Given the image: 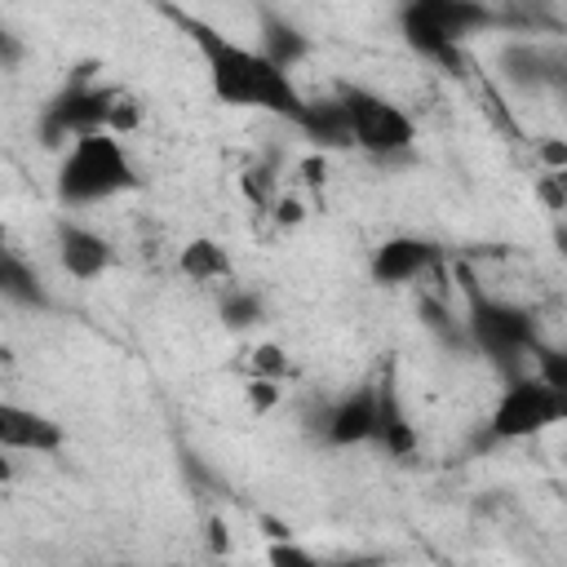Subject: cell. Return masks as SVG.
<instances>
[{"label":"cell","instance_id":"cell-1","mask_svg":"<svg viewBox=\"0 0 567 567\" xmlns=\"http://www.w3.org/2000/svg\"><path fill=\"white\" fill-rule=\"evenodd\" d=\"M195 49L204 58V75H208V93L230 106V111H261V115H284L288 124H297V115L306 111V93L297 84V75L275 62L261 44H244L226 31H213L204 22H190Z\"/></svg>","mask_w":567,"mask_h":567},{"label":"cell","instance_id":"cell-2","mask_svg":"<svg viewBox=\"0 0 567 567\" xmlns=\"http://www.w3.org/2000/svg\"><path fill=\"white\" fill-rule=\"evenodd\" d=\"M137 186H142L137 164L115 128H93L62 146V159L53 173V195L62 208L111 204L120 195H133Z\"/></svg>","mask_w":567,"mask_h":567},{"label":"cell","instance_id":"cell-3","mask_svg":"<svg viewBox=\"0 0 567 567\" xmlns=\"http://www.w3.org/2000/svg\"><path fill=\"white\" fill-rule=\"evenodd\" d=\"M563 421H567V394L554 390L536 368H523V372H509V381L501 385L487 412V434L496 443H523Z\"/></svg>","mask_w":567,"mask_h":567},{"label":"cell","instance_id":"cell-4","mask_svg":"<svg viewBox=\"0 0 567 567\" xmlns=\"http://www.w3.org/2000/svg\"><path fill=\"white\" fill-rule=\"evenodd\" d=\"M337 97L346 106L354 151H363L372 159L412 155V146H416V120L394 97H385V93H377L368 84H341Z\"/></svg>","mask_w":567,"mask_h":567},{"label":"cell","instance_id":"cell-5","mask_svg":"<svg viewBox=\"0 0 567 567\" xmlns=\"http://www.w3.org/2000/svg\"><path fill=\"white\" fill-rule=\"evenodd\" d=\"M465 332L487 359H501V363H514V359L532 363V354L540 346L532 310L474 288V279H470V301H465Z\"/></svg>","mask_w":567,"mask_h":567},{"label":"cell","instance_id":"cell-6","mask_svg":"<svg viewBox=\"0 0 567 567\" xmlns=\"http://www.w3.org/2000/svg\"><path fill=\"white\" fill-rule=\"evenodd\" d=\"M115 89L106 84H93V80H75L66 84L40 115V133H44V146H66L75 142L80 133H93V128H111V111H115Z\"/></svg>","mask_w":567,"mask_h":567},{"label":"cell","instance_id":"cell-7","mask_svg":"<svg viewBox=\"0 0 567 567\" xmlns=\"http://www.w3.org/2000/svg\"><path fill=\"white\" fill-rule=\"evenodd\" d=\"M496 80L518 97L558 93V44H545L536 35H509L496 49Z\"/></svg>","mask_w":567,"mask_h":567},{"label":"cell","instance_id":"cell-8","mask_svg":"<svg viewBox=\"0 0 567 567\" xmlns=\"http://www.w3.org/2000/svg\"><path fill=\"white\" fill-rule=\"evenodd\" d=\"M53 257H58V266H62L66 279L93 284V279H102L115 266V244L102 230H93L89 221L58 217L53 221Z\"/></svg>","mask_w":567,"mask_h":567},{"label":"cell","instance_id":"cell-9","mask_svg":"<svg viewBox=\"0 0 567 567\" xmlns=\"http://www.w3.org/2000/svg\"><path fill=\"white\" fill-rule=\"evenodd\" d=\"M0 447L4 456H58L66 447V425L40 408H27V403H13L4 399L0 403Z\"/></svg>","mask_w":567,"mask_h":567},{"label":"cell","instance_id":"cell-10","mask_svg":"<svg viewBox=\"0 0 567 567\" xmlns=\"http://www.w3.org/2000/svg\"><path fill=\"white\" fill-rule=\"evenodd\" d=\"M434 261H439V248H434L430 239H421V235H390V239H381V244L372 248L368 275H372V284H381V288H408V284H416L421 275H430Z\"/></svg>","mask_w":567,"mask_h":567},{"label":"cell","instance_id":"cell-11","mask_svg":"<svg viewBox=\"0 0 567 567\" xmlns=\"http://www.w3.org/2000/svg\"><path fill=\"white\" fill-rule=\"evenodd\" d=\"M399 40L421 58V62H430V66H439V71H447V75H461V66H465V44L456 40V35H447L434 18H425L416 4H408L403 0V9H399Z\"/></svg>","mask_w":567,"mask_h":567},{"label":"cell","instance_id":"cell-12","mask_svg":"<svg viewBox=\"0 0 567 567\" xmlns=\"http://www.w3.org/2000/svg\"><path fill=\"white\" fill-rule=\"evenodd\" d=\"M323 439L332 447H359L377 439V385L346 390L328 412H323Z\"/></svg>","mask_w":567,"mask_h":567},{"label":"cell","instance_id":"cell-13","mask_svg":"<svg viewBox=\"0 0 567 567\" xmlns=\"http://www.w3.org/2000/svg\"><path fill=\"white\" fill-rule=\"evenodd\" d=\"M177 275H182L186 284H204V288L230 284L235 257H230V248H226L221 239H213V235H190V239L177 248Z\"/></svg>","mask_w":567,"mask_h":567},{"label":"cell","instance_id":"cell-14","mask_svg":"<svg viewBox=\"0 0 567 567\" xmlns=\"http://www.w3.org/2000/svg\"><path fill=\"white\" fill-rule=\"evenodd\" d=\"M408 4H416L425 18H434V22H439L447 35H456L461 44L496 27V9L483 4V0H408Z\"/></svg>","mask_w":567,"mask_h":567},{"label":"cell","instance_id":"cell-15","mask_svg":"<svg viewBox=\"0 0 567 567\" xmlns=\"http://www.w3.org/2000/svg\"><path fill=\"white\" fill-rule=\"evenodd\" d=\"M297 128L310 137V146H315V151H346V146H354L341 97H319V102L310 97V102H306V111L297 115Z\"/></svg>","mask_w":567,"mask_h":567},{"label":"cell","instance_id":"cell-16","mask_svg":"<svg viewBox=\"0 0 567 567\" xmlns=\"http://www.w3.org/2000/svg\"><path fill=\"white\" fill-rule=\"evenodd\" d=\"M372 443H381L390 456H412L416 452V430L403 412V399H399L394 381L377 385V439Z\"/></svg>","mask_w":567,"mask_h":567},{"label":"cell","instance_id":"cell-17","mask_svg":"<svg viewBox=\"0 0 567 567\" xmlns=\"http://www.w3.org/2000/svg\"><path fill=\"white\" fill-rule=\"evenodd\" d=\"M261 49L275 58V62H284L288 71L310 53V40L288 22V18H275V13H266L261 18Z\"/></svg>","mask_w":567,"mask_h":567},{"label":"cell","instance_id":"cell-18","mask_svg":"<svg viewBox=\"0 0 567 567\" xmlns=\"http://www.w3.org/2000/svg\"><path fill=\"white\" fill-rule=\"evenodd\" d=\"M0 292H4L13 306H44V288H40L35 266H27L13 248L0 257Z\"/></svg>","mask_w":567,"mask_h":567},{"label":"cell","instance_id":"cell-19","mask_svg":"<svg viewBox=\"0 0 567 567\" xmlns=\"http://www.w3.org/2000/svg\"><path fill=\"white\" fill-rule=\"evenodd\" d=\"M217 310H221V323H226L230 332H248V328H257V323L266 319V306H261V297H257V292H248V288H235V292H226Z\"/></svg>","mask_w":567,"mask_h":567},{"label":"cell","instance_id":"cell-20","mask_svg":"<svg viewBox=\"0 0 567 567\" xmlns=\"http://www.w3.org/2000/svg\"><path fill=\"white\" fill-rule=\"evenodd\" d=\"M244 403H248V412H257V416L275 412V408L284 403V381H279V377H257V372H248V381H244Z\"/></svg>","mask_w":567,"mask_h":567},{"label":"cell","instance_id":"cell-21","mask_svg":"<svg viewBox=\"0 0 567 567\" xmlns=\"http://www.w3.org/2000/svg\"><path fill=\"white\" fill-rule=\"evenodd\" d=\"M248 372H257V377H288V350L279 346V341H257L252 350H248Z\"/></svg>","mask_w":567,"mask_h":567},{"label":"cell","instance_id":"cell-22","mask_svg":"<svg viewBox=\"0 0 567 567\" xmlns=\"http://www.w3.org/2000/svg\"><path fill=\"white\" fill-rule=\"evenodd\" d=\"M532 368L554 385V390H563L567 394V346H536V354H532Z\"/></svg>","mask_w":567,"mask_h":567},{"label":"cell","instance_id":"cell-23","mask_svg":"<svg viewBox=\"0 0 567 567\" xmlns=\"http://www.w3.org/2000/svg\"><path fill=\"white\" fill-rule=\"evenodd\" d=\"M266 558H270V563H279V567H310V563H315V554H310V549H301V545H292L288 536H284V540L275 536V545L266 549Z\"/></svg>","mask_w":567,"mask_h":567},{"label":"cell","instance_id":"cell-24","mask_svg":"<svg viewBox=\"0 0 567 567\" xmlns=\"http://www.w3.org/2000/svg\"><path fill=\"white\" fill-rule=\"evenodd\" d=\"M536 159H540V168L545 173H554V168H567V137H536Z\"/></svg>","mask_w":567,"mask_h":567},{"label":"cell","instance_id":"cell-25","mask_svg":"<svg viewBox=\"0 0 567 567\" xmlns=\"http://www.w3.org/2000/svg\"><path fill=\"white\" fill-rule=\"evenodd\" d=\"M536 199H540L549 213H567V195L558 190V182H554L549 173H540V177H536Z\"/></svg>","mask_w":567,"mask_h":567},{"label":"cell","instance_id":"cell-26","mask_svg":"<svg viewBox=\"0 0 567 567\" xmlns=\"http://www.w3.org/2000/svg\"><path fill=\"white\" fill-rule=\"evenodd\" d=\"M275 221H279V226H301V221H306V204H301L297 195H279V199H275Z\"/></svg>","mask_w":567,"mask_h":567},{"label":"cell","instance_id":"cell-27","mask_svg":"<svg viewBox=\"0 0 567 567\" xmlns=\"http://www.w3.org/2000/svg\"><path fill=\"white\" fill-rule=\"evenodd\" d=\"M301 173H306V186H323V182H328V159H323V151L306 155V159H301Z\"/></svg>","mask_w":567,"mask_h":567},{"label":"cell","instance_id":"cell-28","mask_svg":"<svg viewBox=\"0 0 567 567\" xmlns=\"http://www.w3.org/2000/svg\"><path fill=\"white\" fill-rule=\"evenodd\" d=\"M208 545H213L217 554H226V527H221V518L208 523Z\"/></svg>","mask_w":567,"mask_h":567},{"label":"cell","instance_id":"cell-29","mask_svg":"<svg viewBox=\"0 0 567 567\" xmlns=\"http://www.w3.org/2000/svg\"><path fill=\"white\" fill-rule=\"evenodd\" d=\"M558 93H567V44H558Z\"/></svg>","mask_w":567,"mask_h":567},{"label":"cell","instance_id":"cell-30","mask_svg":"<svg viewBox=\"0 0 567 567\" xmlns=\"http://www.w3.org/2000/svg\"><path fill=\"white\" fill-rule=\"evenodd\" d=\"M540 173H545V168H540ZM549 177H554V182H558V190H563V195H567V168H554V173H549Z\"/></svg>","mask_w":567,"mask_h":567}]
</instances>
